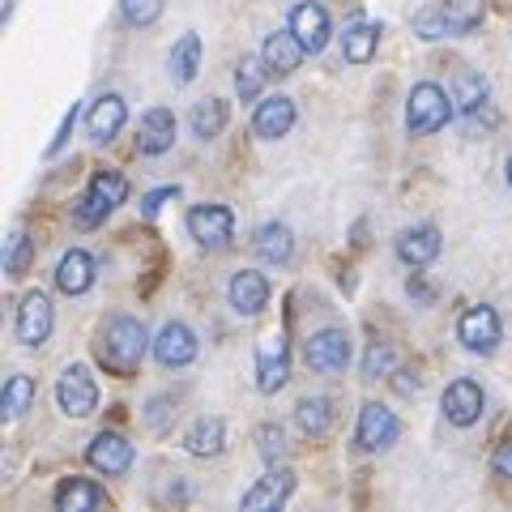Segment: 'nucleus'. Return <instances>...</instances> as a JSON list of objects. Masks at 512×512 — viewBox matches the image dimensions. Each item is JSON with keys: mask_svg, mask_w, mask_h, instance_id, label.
I'll return each mask as SVG.
<instances>
[{"mask_svg": "<svg viewBox=\"0 0 512 512\" xmlns=\"http://www.w3.org/2000/svg\"><path fill=\"white\" fill-rule=\"evenodd\" d=\"M146 350H154V342L137 316H107L94 338V359L107 376H137Z\"/></svg>", "mask_w": 512, "mask_h": 512, "instance_id": "f257e3e1", "label": "nucleus"}, {"mask_svg": "<svg viewBox=\"0 0 512 512\" xmlns=\"http://www.w3.org/2000/svg\"><path fill=\"white\" fill-rule=\"evenodd\" d=\"M453 111H457L453 94H444L436 82H419L410 90V99H406V128L410 133H419V137L440 133V128L453 120Z\"/></svg>", "mask_w": 512, "mask_h": 512, "instance_id": "f03ea898", "label": "nucleus"}, {"mask_svg": "<svg viewBox=\"0 0 512 512\" xmlns=\"http://www.w3.org/2000/svg\"><path fill=\"white\" fill-rule=\"evenodd\" d=\"M124 197H128V180L120 171H99L90 180V188H86V197L77 201V210H73V222L77 227H99V222L116 210V205H124Z\"/></svg>", "mask_w": 512, "mask_h": 512, "instance_id": "7ed1b4c3", "label": "nucleus"}, {"mask_svg": "<svg viewBox=\"0 0 512 512\" xmlns=\"http://www.w3.org/2000/svg\"><path fill=\"white\" fill-rule=\"evenodd\" d=\"M56 402H60V410L69 414V419H90V414L99 410V384H94V376L86 372L82 363H73V367H64L60 372Z\"/></svg>", "mask_w": 512, "mask_h": 512, "instance_id": "20e7f679", "label": "nucleus"}, {"mask_svg": "<svg viewBox=\"0 0 512 512\" xmlns=\"http://www.w3.org/2000/svg\"><path fill=\"white\" fill-rule=\"evenodd\" d=\"M188 235L197 239L201 248H214V252H222V248H231V239H235V218H231V210L227 205H192L188 210Z\"/></svg>", "mask_w": 512, "mask_h": 512, "instance_id": "39448f33", "label": "nucleus"}, {"mask_svg": "<svg viewBox=\"0 0 512 512\" xmlns=\"http://www.w3.org/2000/svg\"><path fill=\"white\" fill-rule=\"evenodd\" d=\"M397 436H402V423H397V414L393 410H384L380 402H367L359 410V431H355V440L363 453H384V448H393Z\"/></svg>", "mask_w": 512, "mask_h": 512, "instance_id": "423d86ee", "label": "nucleus"}, {"mask_svg": "<svg viewBox=\"0 0 512 512\" xmlns=\"http://www.w3.org/2000/svg\"><path fill=\"white\" fill-rule=\"evenodd\" d=\"M457 338L470 355H491V350L500 346V316H495V308H487V303L466 308V316H461V325H457Z\"/></svg>", "mask_w": 512, "mask_h": 512, "instance_id": "0eeeda50", "label": "nucleus"}, {"mask_svg": "<svg viewBox=\"0 0 512 512\" xmlns=\"http://www.w3.org/2000/svg\"><path fill=\"white\" fill-rule=\"evenodd\" d=\"M286 380H291L286 338H282V333H269V338H261V346H256V389H261V393H278Z\"/></svg>", "mask_w": 512, "mask_h": 512, "instance_id": "6e6552de", "label": "nucleus"}, {"mask_svg": "<svg viewBox=\"0 0 512 512\" xmlns=\"http://www.w3.org/2000/svg\"><path fill=\"white\" fill-rule=\"evenodd\" d=\"M440 406H444V419L453 423V427H474L478 419H483L487 397H483V389H478L470 376H461V380H453V384L444 389Z\"/></svg>", "mask_w": 512, "mask_h": 512, "instance_id": "1a4fd4ad", "label": "nucleus"}, {"mask_svg": "<svg viewBox=\"0 0 512 512\" xmlns=\"http://www.w3.org/2000/svg\"><path fill=\"white\" fill-rule=\"evenodd\" d=\"M52 325H56V312H52V299H47L43 291H30L22 299L18 308V342L22 346H43L47 338H52Z\"/></svg>", "mask_w": 512, "mask_h": 512, "instance_id": "9d476101", "label": "nucleus"}, {"mask_svg": "<svg viewBox=\"0 0 512 512\" xmlns=\"http://www.w3.org/2000/svg\"><path fill=\"white\" fill-rule=\"evenodd\" d=\"M308 367L312 372H325V376H333V372H346V363H350V338L342 329H320V333H312L308 338Z\"/></svg>", "mask_w": 512, "mask_h": 512, "instance_id": "9b49d317", "label": "nucleus"}, {"mask_svg": "<svg viewBox=\"0 0 512 512\" xmlns=\"http://www.w3.org/2000/svg\"><path fill=\"white\" fill-rule=\"evenodd\" d=\"M86 461L107 478L128 474V466H133V444H128L120 431H99V436L90 440V448H86Z\"/></svg>", "mask_w": 512, "mask_h": 512, "instance_id": "f8f14e48", "label": "nucleus"}, {"mask_svg": "<svg viewBox=\"0 0 512 512\" xmlns=\"http://www.w3.org/2000/svg\"><path fill=\"white\" fill-rule=\"evenodd\" d=\"M197 333H192L184 320H171V325L158 329V338H154V359L163 363V367H188L192 359H197Z\"/></svg>", "mask_w": 512, "mask_h": 512, "instance_id": "ddd939ff", "label": "nucleus"}, {"mask_svg": "<svg viewBox=\"0 0 512 512\" xmlns=\"http://www.w3.org/2000/svg\"><path fill=\"white\" fill-rule=\"evenodd\" d=\"M291 491H295V474L286 470V466H269L265 478H256V487L244 491V508L248 512H261V508H282L286 500H291Z\"/></svg>", "mask_w": 512, "mask_h": 512, "instance_id": "4468645a", "label": "nucleus"}, {"mask_svg": "<svg viewBox=\"0 0 512 512\" xmlns=\"http://www.w3.org/2000/svg\"><path fill=\"white\" fill-rule=\"evenodd\" d=\"M291 30H295V39L303 43V52L316 56V52H325V43H329V13L316 5V0H303V5L291 9Z\"/></svg>", "mask_w": 512, "mask_h": 512, "instance_id": "2eb2a0df", "label": "nucleus"}, {"mask_svg": "<svg viewBox=\"0 0 512 512\" xmlns=\"http://www.w3.org/2000/svg\"><path fill=\"white\" fill-rule=\"evenodd\" d=\"M175 146V111L171 107H150L137 124V150L141 154H167Z\"/></svg>", "mask_w": 512, "mask_h": 512, "instance_id": "dca6fc26", "label": "nucleus"}, {"mask_svg": "<svg viewBox=\"0 0 512 512\" xmlns=\"http://www.w3.org/2000/svg\"><path fill=\"white\" fill-rule=\"evenodd\" d=\"M295 128V103L286 94H274V99L256 103V116H252V133L261 141H278Z\"/></svg>", "mask_w": 512, "mask_h": 512, "instance_id": "f3484780", "label": "nucleus"}, {"mask_svg": "<svg viewBox=\"0 0 512 512\" xmlns=\"http://www.w3.org/2000/svg\"><path fill=\"white\" fill-rule=\"evenodd\" d=\"M308 56L303 52V43L295 39V30L286 26V30H274V35L265 39V47H261V60L269 64V73L274 77H291L295 69H299V60Z\"/></svg>", "mask_w": 512, "mask_h": 512, "instance_id": "a211bd4d", "label": "nucleus"}, {"mask_svg": "<svg viewBox=\"0 0 512 512\" xmlns=\"http://www.w3.org/2000/svg\"><path fill=\"white\" fill-rule=\"evenodd\" d=\"M440 248H444V239H440V231L431 227V222H423V227H410V231L397 235V256H402L406 265H414V269H423V265L436 261Z\"/></svg>", "mask_w": 512, "mask_h": 512, "instance_id": "6ab92c4d", "label": "nucleus"}, {"mask_svg": "<svg viewBox=\"0 0 512 512\" xmlns=\"http://www.w3.org/2000/svg\"><path fill=\"white\" fill-rule=\"evenodd\" d=\"M231 308L239 316H256L269 308V278L256 274V269H239L231 278Z\"/></svg>", "mask_w": 512, "mask_h": 512, "instance_id": "aec40b11", "label": "nucleus"}, {"mask_svg": "<svg viewBox=\"0 0 512 512\" xmlns=\"http://www.w3.org/2000/svg\"><path fill=\"white\" fill-rule=\"evenodd\" d=\"M56 286H60L64 295H86L90 286H94V261H90V252H82V248L64 252L60 265H56Z\"/></svg>", "mask_w": 512, "mask_h": 512, "instance_id": "412c9836", "label": "nucleus"}, {"mask_svg": "<svg viewBox=\"0 0 512 512\" xmlns=\"http://www.w3.org/2000/svg\"><path fill=\"white\" fill-rule=\"evenodd\" d=\"M124 120H128V107H124V99H120V94H103V99L90 107L86 128H90V137H94V141H99V146H103V141H111V137L120 133V128H124Z\"/></svg>", "mask_w": 512, "mask_h": 512, "instance_id": "4be33fe9", "label": "nucleus"}, {"mask_svg": "<svg viewBox=\"0 0 512 512\" xmlns=\"http://www.w3.org/2000/svg\"><path fill=\"white\" fill-rule=\"evenodd\" d=\"M252 248H256V256H261V261L286 265V261L295 256V235H291V227H286V222H265V227L256 231Z\"/></svg>", "mask_w": 512, "mask_h": 512, "instance_id": "5701e85b", "label": "nucleus"}, {"mask_svg": "<svg viewBox=\"0 0 512 512\" xmlns=\"http://www.w3.org/2000/svg\"><path fill=\"white\" fill-rule=\"evenodd\" d=\"M107 504V491L90 478H64L60 491H56V508L60 512H90V508H103Z\"/></svg>", "mask_w": 512, "mask_h": 512, "instance_id": "b1692460", "label": "nucleus"}, {"mask_svg": "<svg viewBox=\"0 0 512 512\" xmlns=\"http://www.w3.org/2000/svg\"><path fill=\"white\" fill-rule=\"evenodd\" d=\"M222 440H227V427H222V419H197L188 431H184V448L192 457H218L222 453Z\"/></svg>", "mask_w": 512, "mask_h": 512, "instance_id": "393cba45", "label": "nucleus"}, {"mask_svg": "<svg viewBox=\"0 0 512 512\" xmlns=\"http://www.w3.org/2000/svg\"><path fill=\"white\" fill-rule=\"evenodd\" d=\"M295 423H299L303 436H312V440L329 436V427H333V402H329V397H303L299 410H295Z\"/></svg>", "mask_w": 512, "mask_h": 512, "instance_id": "a878e982", "label": "nucleus"}, {"mask_svg": "<svg viewBox=\"0 0 512 512\" xmlns=\"http://www.w3.org/2000/svg\"><path fill=\"white\" fill-rule=\"evenodd\" d=\"M380 35H384V30H380V26H372V22L350 26L346 35H342V60H350V64H367V60L376 56Z\"/></svg>", "mask_w": 512, "mask_h": 512, "instance_id": "bb28decb", "label": "nucleus"}, {"mask_svg": "<svg viewBox=\"0 0 512 512\" xmlns=\"http://www.w3.org/2000/svg\"><path fill=\"white\" fill-rule=\"evenodd\" d=\"M448 94H453L457 111H466V116H478V111L487 107V82L474 69H461L453 77V90H448Z\"/></svg>", "mask_w": 512, "mask_h": 512, "instance_id": "cd10ccee", "label": "nucleus"}, {"mask_svg": "<svg viewBox=\"0 0 512 512\" xmlns=\"http://www.w3.org/2000/svg\"><path fill=\"white\" fill-rule=\"evenodd\" d=\"M197 69H201V35H184L171 47V82L188 86L197 77Z\"/></svg>", "mask_w": 512, "mask_h": 512, "instance_id": "c85d7f7f", "label": "nucleus"}, {"mask_svg": "<svg viewBox=\"0 0 512 512\" xmlns=\"http://www.w3.org/2000/svg\"><path fill=\"white\" fill-rule=\"evenodd\" d=\"M227 120H231V107L222 103V99H201L197 107H192V133H197L201 141L222 137V128H227Z\"/></svg>", "mask_w": 512, "mask_h": 512, "instance_id": "c756f323", "label": "nucleus"}, {"mask_svg": "<svg viewBox=\"0 0 512 512\" xmlns=\"http://www.w3.org/2000/svg\"><path fill=\"white\" fill-rule=\"evenodd\" d=\"M444 18H448V30L453 35H470V30L483 26V0H444Z\"/></svg>", "mask_w": 512, "mask_h": 512, "instance_id": "7c9ffc66", "label": "nucleus"}, {"mask_svg": "<svg viewBox=\"0 0 512 512\" xmlns=\"http://www.w3.org/2000/svg\"><path fill=\"white\" fill-rule=\"evenodd\" d=\"M30 402H35V380L30 376H9L5 393H0V414H5V419H22V414L30 410Z\"/></svg>", "mask_w": 512, "mask_h": 512, "instance_id": "2f4dec72", "label": "nucleus"}, {"mask_svg": "<svg viewBox=\"0 0 512 512\" xmlns=\"http://www.w3.org/2000/svg\"><path fill=\"white\" fill-rule=\"evenodd\" d=\"M265 77H269V64H265V60H252V56L239 60V69H235V90H239V99H244V103L261 99Z\"/></svg>", "mask_w": 512, "mask_h": 512, "instance_id": "473e14b6", "label": "nucleus"}, {"mask_svg": "<svg viewBox=\"0 0 512 512\" xmlns=\"http://www.w3.org/2000/svg\"><path fill=\"white\" fill-rule=\"evenodd\" d=\"M30 261H35V239H30L26 231H13L9 252H5V274L9 278H22L26 269H30Z\"/></svg>", "mask_w": 512, "mask_h": 512, "instance_id": "72a5a7b5", "label": "nucleus"}, {"mask_svg": "<svg viewBox=\"0 0 512 512\" xmlns=\"http://www.w3.org/2000/svg\"><path fill=\"white\" fill-rule=\"evenodd\" d=\"M393 372H397L393 346H389V342H372V346H367V355H363V376H367V380H380V376H393Z\"/></svg>", "mask_w": 512, "mask_h": 512, "instance_id": "f704fd0d", "label": "nucleus"}, {"mask_svg": "<svg viewBox=\"0 0 512 512\" xmlns=\"http://www.w3.org/2000/svg\"><path fill=\"white\" fill-rule=\"evenodd\" d=\"M163 5L167 0H120V13L128 26H154L163 18Z\"/></svg>", "mask_w": 512, "mask_h": 512, "instance_id": "c9c22d12", "label": "nucleus"}, {"mask_svg": "<svg viewBox=\"0 0 512 512\" xmlns=\"http://www.w3.org/2000/svg\"><path fill=\"white\" fill-rule=\"evenodd\" d=\"M414 35L427 39V43H436V39H444V35H453V30H448L444 9H419V13H414Z\"/></svg>", "mask_w": 512, "mask_h": 512, "instance_id": "e433bc0d", "label": "nucleus"}, {"mask_svg": "<svg viewBox=\"0 0 512 512\" xmlns=\"http://www.w3.org/2000/svg\"><path fill=\"white\" fill-rule=\"evenodd\" d=\"M256 448H261V457L274 466V461H282L286 453V440H282V427L278 423H261L256 427Z\"/></svg>", "mask_w": 512, "mask_h": 512, "instance_id": "4c0bfd02", "label": "nucleus"}, {"mask_svg": "<svg viewBox=\"0 0 512 512\" xmlns=\"http://www.w3.org/2000/svg\"><path fill=\"white\" fill-rule=\"evenodd\" d=\"M171 419H175V410H171V397H154V402H150V410H146V427L154 431V436H163V431L171 427Z\"/></svg>", "mask_w": 512, "mask_h": 512, "instance_id": "58836bf2", "label": "nucleus"}, {"mask_svg": "<svg viewBox=\"0 0 512 512\" xmlns=\"http://www.w3.org/2000/svg\"><path fill=\"white\" fill-rule=\"evenodd\" d=\"M180 197V184H167V188H154V192H146V197H141V214L146 218H154L158 210H163L167 201H175Z\"/></svg>", "mask_w": 512, "mask_h": 512, "instance_id": "ea45409f", "label": "nucleus"}, {"mask_svg": "<svg viewBox=\"0 0 512 512\" xmlns=\"http://www.w3.org/2000/svg\"><path fill=\"white\" fill-rule=\"evenodd\" d=\"M491 470H495V478H504V483H512V436H508L504 444H495Z\"/></svg>", "mask_w": 512, "mask_h": 512, "instance_id": "a19ab883", "label": "nucleus"}, {"mask_svg": "<svg viewBox=\"0 0 512 512\" xmlns=\"http://www.w3.org/2000/svg\"><path fill=\"white\" fill-rule=\"evenodd\" d=\"M73 124H77V103L64 111V120H60L56 137H52V146H47V154H60V150H64V141H69V133H73Z\"/></svg>", "mask_w": 512, "mask_h": 512, "instance_id": "79ce46f5", "label": "nucleus"}, {"mask_svg": "<svg viewBox=\"0 0 512 512\" xmlns=\"http://www.w3.org/2000/svg\"><path fill=\"white\" fill-rule=\"evenodd\" d=\"M406 295H410L414 303H431V299H436V291H431V286L423 282V274H414V278L406 282Z\"/></svg>", "mask_w": 512, "mask_h": 512, "instance_id": "37998d69", "label": "nucleus"}, {"mask_svg": "<svg viewBox=\"0 0 512 512\" xmlns=\"http://www.w3.org/2000/svg\"><path fill=\"white\" fill-rule=\"evenodd\" d=\"M393 376H397V380H393V389L402 393V397H410V393H419V389H423V380L414 376V372H393Z\"/></svg>", "mask_w": 512, "mask_h": 512, "instance_id": "c03bdc74", "label": "nucleus"}, {"mask_svg": "<svg viewBox=\"0 0 512 512\" xmlns=\"http://www.w3.org/2000/svg\"><path fill=\"white\" fill-rule=\"evenodd\" d=\"M508 184H512V158H508Z\"/></svg>", "mask_w": 512, "mask_h": 512, "instance_id": "a18cd8bd", "label": "nucleus"}]
</instances>
